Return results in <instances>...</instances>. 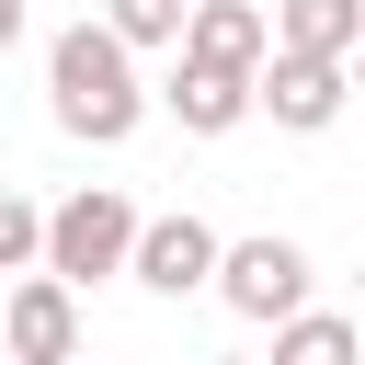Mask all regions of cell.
<instances>
[{"label": "cell", "instance_id": "cell-12", "mask_svg": "<svg viewBox=\"0 0 365 365\" xmlns=\"http://www.w3.org/2000/svg\"><path fill=\"white\" fill-rule=\"evenodd\" d=\"M34 228H46V205H23V194L0 182V274H23V262H34Z\"/></svg>", "mask_w": 365, "mask_h": 365}, {"label": "cell", "instance_id": "cell-13", "mask_svg": "<svg viewBox=\"0 0 365 365\" xmlns=\"http://www.w3.org/2000/svg\"><path fill=\"white\" fill-rule=\"evenodd\" d=\"M11 46H23V0H0V57H11Z\"/></svg>", "mask_w": 365, "mask_h": 365}, {"label": "cell", "instance_id": "cell-14", "mask_svg": "<svg viewBox=\"0 0 365 365\" xmlns=\"http://www.w3.org/2000/svg\"><path fill=\"white\" fill-rule=\"evenodd\" d=\"M217 365H251V354H217Z\"/></svg>", "mask_w": 365, "mask_h": 365}, {"label": "cell", "instance_id": "cell-2", "mask_svg": "<svg viewBox=\"0 0 365 365\" xmlns=\"http://www.w3.org/2000/svg\"><path fill=\"white\" fill-rule=\"evenodd\" d=\"M125 240H137V205H125L114 182H80L68 205H46L34 262H46L57 285H103V274H125Z\"/></svg>", "mask_w": 365, "mask_h": 365}, {"label": "cell", "instance_id": "cell-6", "mask_svg": "<svg viewBox=\"0 0 365 365\" xmlns=\"http://www.w3.org/2000/svg\"><path fill=\"white\" fill-rule=\"evenodd\" d=\"M125 274H137L148 297H194V285L217 274V228H205L194 205H171V217H137V240H125Z\"/></svg>", "mask_w": 365, "mask_h": 365}, {"label": "cell", "instance_id": "cell-1", "mask_svg": "<svg viewBox=\"0 0 365 365\" xmlns=\"http://www.w3.org/2000/svg\"><path fill=\"white\" fill-rule=\"evenodd\" d=\"M46 103H57V125H68V137L125 148V137H137V114H148L137 46H125L114 23H68V34L46 46Z\"/></svg>", "mask_w": 365, "mask_h": 365}, {"label": "cell", "instance_id": "cell-5", "mask_svg": "<svg viewBox=\"0 0 365 365\" xmlns=\"http://www.w3.org/2000/svg\"><path fill=\"white\" fill-rule=\"evenodd\" d=\"M0 354L11 365H68L80 354V285H57L46 262H23L0 285Z\"/></svg>", "mask_w": 365, "mask_h": 365}, {"label": "cell", "instance_id": "cell-10", "mask_svg": "<svg viewBox=\"0 0 365 365\" xmlns=\"http://www.w3.org/2000/svg\"><path fill=\"white\" fill-rule=\"evenodd\" d=\"M365 342H354V319L342 308H285L274 319V365H354Z\"/></svg>", "mask_w": 365, "mask_h": 365}, {"label": "cell", "instance_id": "cell-3", "mask_svg": "<svg viewBox=\"0 0 365 365\" xmlns=\"http://www.w3.org/2000/svg\"><path fill=\"white\" fill-rule=\"evenodd\" d=\"M354 57H297V46H262V68H251V114H274V125H297V137H319V125H342V103H354V80H342Z\"/></svg>", "mask_w": 365, "mask_h": 365}, {"label": "cell", "instance_id": "cell-8", "mask_svg": "<svg viewBox=\"0 0 365 365\" xmlns=\"http://www.w3.org/2000/svg\"><path fill=\"white\" fill-rule=\"evenodd\" d=\"M160 103L182 114V137H228V125L251 114V80H240V68H205V57H171Z\"/></svg>", "mask_w": 365, "mask_h": 365}, {"label": "cell", "instance_id": "cell-9", "mask_svg": "<svg viewBox=\"0 0 365 365\" xmlns=\"http://www.w3.org/2000/svg\"><path fill=\"white\" fill-rule=\"evenodd\" d=\"M262 23H274V46H297V57H354V46H365V0H274Z\"/></svg>", "mask_w": 365, "mask_h": 365}, {"label": "cell", "instance_id": "cell-4", "mask_svg": "<svg viewBox=\"0 0 365 365\" xmlns=\"http://www.w3.org/2000/svg\"><path fill=\"white\" fill-rule=\"evenodd\" d=\"M240 319H285V308H308V251L285 240V228H262V240H217V274H205Z\"/></svg>", "mask_w": 365, "mask_h": 365}, {"label": "cell", "instance_id": "cell-11", "mask_svg": "<svg viewBox=\"0 0 365 365\" xmlns=\"http://www.w3.org/2000/svg\"><path fill=\"white\" fill-rule=\"evenodd\" d=\"M182 11H194V0H103V23H114L125 46H171V34H182Z\"/></svg>", "mask_w": 365, "mask_h": 365}, {"label": "cell", "instance_id": "cell-7", "mask_svg": "<svg viewBox=\"0 0 365 365\" xmlns=\"http://www.w3.org/2000/svg\"><path fill=\"white\" fill-rule=\"evenodd\" d=\"M262 46H274V23L251 11V0H194L182 11V34H171V57H205V68H262Z\"/></svg>", "mask_w": 365, "mask_h": 365}]
</instances>
